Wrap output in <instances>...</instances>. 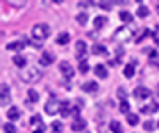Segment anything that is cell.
I'll use <instances>...</instances> for the list:
<instances>
[{
	"label": "cell",
	"instance_id": "6da1fadb",
	"mask_svg": "<svg viewBox=\"0 0 159 133\" xmlns=\"http://www.w3.org/2000/svg\"><path fill=\"white\" fill-rule=\"evenodd\" d=\"M42 77H43L42 72H40L37 67H27V68H23V70L20 72V78H22L25 83H35Z\"/></svg>",
	"mask_w": 159,
	"mask_h": 133
},
{
	"label": "cell",
	"instance_id": "7a4b0ae2",
	"mask_svg": "<svg viewBox=\"0 0 159 133\" xmlns=\"http://www.w3.org/2000/svg\"><path fill=\"white\" fill-rule=\"evenodd\" d=\"M32 35L37 42H42L50 35V27L47 23H37V25L32 28Z\"/></svg>",
	"mask_w": 159,
	"mask_h": 133
},
{
	"label": "cell",
	"instance_id": "3957f363",
	"mask_svg": "<svg viewBox=\"0 0 159 133\" xmlns=\"http://www.w3.org/2000/svg\"><path fill=\"white\" fill-rule=\"evenodd\" d=\"M131 37H133V30L128 28V27H119L113 35L114 40H119V42H128Z\"/></svg>",
	"mask_w": 159,
	"mask_h": 133
},
{
	"label": "cell",
	"instance_id": "277c9868",
	"mask_svg": "<svg viewBox=\"0 0 159 133\" xmlns=\"http://www.w3.org/2000/svg\"><path fill=\"white\" fill-rule=\"evenodd\" d=\"M60 105H61V102H58L57 98H50L48 103L45 105V112L48 113V115H55V113H58L60 112Z\"/></svg>",
	"mask_w": 159,
	"mask_h": 133
},
{
	"label": "cell",
	"instance_id": "5b68a950",
	"mask_svg": "<svg viewBox=\"0 0 159 133\" xmlns=\"http://www.w3.org/2000/svg\"><path fill=\"white\" fill-rule=\"evenodd\" d=\"M8 102H10V88L8 85L2 83L0 85V105H7Z\"/></svg>",
	"mask_w": 159,
	"mask_h": 133
},
{
	"label": "cell",
	"instance_id": "8992f818",
	"mask_svg": "<svg viewBox=\"0 0 159 133\" xmlns=\"http://www.w3.org/2000/svg\"><path fill=\"white\" fill-rule=\"evenodd\" d=\"M134 97L139 98V100H143V98H149L151 97V90L146 87H138V88H134Z\"/></svg>",
	"mask_w": 159,
	"mask_h": 133
},
{
	"label": "cell",
	"instance_id": "52a82bcc",
	"mask_svg": "<svg viewBox=\"0 0 159 133\" xmlns=\"http://www.w3.org/2000/svg\"><path fill=\"white\" fill-rule=\"evenodd\" d=\"M60 72H61L66 78H71L75 75V70L71 68V65H70L68 62H61V63H60Z\"/></svg>",
	"mask_w": 159,
	"mask_h": 133
},
{
	"label": "cell",
	"instance_id": "ba28073f",
	"mask_svg": "<svg viewBox=\"0 0 159 133\" xmlns=\"http://www.w3.org/2000/svg\"><path fill=\"white\" fill-rule=\"evenodd\" d=\"M159 108V103L157 102H151L149 105H144L141 108V113H144V115H152V113H156Z\"/></svg>",
	"mask_w": 159,
	"mask_h": 133
},
{
	"label": "cell",
	"instance_id": "9c48e42d",
	"mask_svg": "<svg viewBox=\"0 0 159 133\" xmlns=\"http://www.w3.org/2000/svg\"><path fill=\"white\" fill-rule=\"evenodd\" d=\"M53 60H55V55H52L50 52H43L40 55V65H50V63H53Z\"/></svg>",
	"mask_w": 159,
	"mask_h": 133
},
{
	"label": "cell",
	"instance_id": "30bf717a",
	"mask_svg": "<svg viewBox=\"0 0 159 133\" xmlns=\"http://www.w3.org/2000/svg\"><path fill=\"white\" fill-rule=\"evenodd\" d=\"M94 73H96V77H99V78H106V77H108L106 67L101 65V63H98V65L94 67Z\"/></svg>",
	"mask_w": 159,
	"mask_h": 133
},
{
	"label": "cell",
	"instance_id": "8fae6325",
	"mask_svg": "<svg viewBox=\"0 0 159 133\" xmlns=\"http://www.w3.org/2000/svg\"><path fill=\"white\" fill-rule=\"evenodd\" d=\"M106 22H108L106 15H98L93 20V25H94V28H103V25H106Z\"/></svg>",
	"mask_w": 159,
	"mask_h": 133
},
{
	"label": "cell",
	"instance_id": "7c38bea8",
	"mask_svg": "<svg viewBox=\"0 0 159 133\" xmlns=\"http://www.w3.org/2000/svg\"><path fill=\"white\" fill-rule=\"evenodd\" d=\"M86 126V121L83 120V118H76L73 123H71V128L75 131H80V130H83V128Z\"/></svg>",
	"mask_w": 159,
	"mask_h": 133
},
{
	"label": "cell",
	"instance_id": "4fadbf2b",
	"mask_svg": "<svg viewBox=\"0 0 159 133\" xmlns=\"http://www.w3.org/2000/svg\"><path fill=\"white\" fill-rule=\"evenodd\" d=\"M76 53H78V60L84 55V53H86V43H84L83 40L76 42Z\"/></svg>",
	"mask_w": 159,
	"mask_h": 133
},
{
	"label": "cell",
	"instance_id": "5bb4252c",
	"mask_svg": "<svg viewBox=\"0 0 159 133\" xmlns=\"http://www.w3.org/2000/svg\"><path fill=\"white\" fill-rule=\"evenodd\" d=\"M27 47V42H13L7 45V50H23Z\"/></svg>",
	"mask_w": 159,
	"mask_h": 133
},
{
	"label": "cell",
	"instance_id": "9a60e30c",
	"mask_svg": "<svg viewBox=\"0 0 159 133\" xmlns=\"http://www.w3.org/2000/svg\"><path fill=\"white\" fill-rule=\"evenodd\" d=\"M13 63L18 68H22V70L27 67V60H25V57H22V55H13Z\"/></svg>",
	"mask_w": 159,
	"mask_h": 133
},
{
	"label": "cell",
	"instance_id": "2e32d148",
	"mask_svg": "<svg viewBox=\"0 0 159 133\" xmlns=\"http://www.w3.org/2000/svg\"><path fill=\"white\" fill-rule=\"evenodd\" d=\"M7 116H8V120H18V118H20V110L17 107H12L7 112Z\"/></svg>",
	"mask_w": 159,
	"mask_h": 133
},
{
	"label": "cell",
	"instance_id": "e0dca14e",
	"mask_svg": "<svg viewBox=\"0 0 159 133\" xmlns=\"http://www.w3.org/2000/svg\"><path fill=\"white\" fill-rule=\"evenodd\" d=\"M91 52H93V55H106V47H103V45H99V43H96V45H93Z\"/></svg>",
	"mask_w": 159,
	"mask_h": 133
},
{
	"label": "cell",
	"instance_id": "ac0fdd59",
	"mask_svg": "<svg viewBox=\"0 0 159 133\" xmlns=\"http://www.w3.org/2000/svg\"><path fill=\"white\" fill-rule=\"evenodd\" d=\"M81 88L84 92H96L98 90V83L96 82H86V83H83Z\"/></svg>",
	"mask_w": 159,
	"mask_h": 133
},
{
	"label": "cell",
	"instance_id": "d6986e66",
	"mask_svg": "<svg viewBox=\"0 0 159 133\" xmlns=\"http://www.w3.org/2000/svg\"><path fill=\"white\" fill-rule=\"evenodd\" d=\"M57 42L60 43V45H66V43L70 42V33L61 32V33H60V35L57 37Z\"/></svg>",
	"mask_w": 159,
	"mask_h": 133
},
{
	"label": "cell",
	"instance_id": "ffe728a7",
	"mask_svg": "<svg viewBox=\"0 0 159 133\" xmlns=\"http://www.w3.org/2000/svg\"><path fill=\"white\" fill-rule=\"evenodd\" d=\"M109 128H111V131H113V133H123V126H121V123L116 121V120L109 121Z\"/></svg>",
	"mask_w": 159,
	"mask_h": 133
},
{
	"label": "cell",
	"instance_id": "44dd1931",
	"mask_svg": "<svg viewBox=\"0 0 159 133\" xmlns=\"http://www.w3.org/2000/svg\"><path fill=\"white\" fill-rule=\"evenodd\" d=\"M70 102H61V105H60V113H61L63 116H68L70 115Z\"/></svg>",
	"mask_w": 159,
	"mask_h": 133
},
{
	"label": "cell",
	"instance_id": "7402d4cb",
	"mask_svg": "<svg viewBox=\"0 0 159 133\" xmlns=\"http://www.w3.org/2000/svg\"><path fill=\"white\" fill-rule=\"evenodd\" d=\"M123 73H124V77H126V78H131L134 75V65H133V63H128V65L124 67Z\"/></svg>",
	"mask_w": 159,
	"mask_h": 133
},
{
	"label": "cell",
	"instance_id": "603a6c76",
	"mask_svg": "<svg viewBox=\"0 0 159 133\" xmlns=\"http://www.w3.org/2000/svg\"><path fill=\"white\" fill-rule=\"evenodd\" d=\"M128 123L131 126H136L138 123H139V116L134 115V113H128Z\"/></svg>",
	"mask_w": 159,
	"mask_h": 133
},
{
	"label": "cell",
	"instance_id": "cb8c5ba5",
	"mask_svg": "<svg viewBox=\"0 0 159 133\" xmlns=\"http://www.w3.org/2000/svg\"><path fill=\"white\" fill-rule=\"evenodd\" d=\"M138 15L141 17V18H144V17H148L149 15V8L148 7H144V5H139V8H138Z\"/></svg>",
	"mask_w": 159,
	"mask_h": 133
},
{
	"label": "cell",
	"instance_id": "d4e9b609",
	"mask_svg": "<svg viewBox=\"0 0 159 133\" xmlns=\"http://www.w3.org/2000/svg\"><path fill=\"white\" fill-rule=\"evenodd\" d=\"M119 18H121L123 22H131V20H133V15H131L129 12L123 10V12H119Z\"/></svg>",
	"mask_w": 159,
	"mask_h": 133
},
{
	"label": "cell",
	"instance_id": "484cf974",
	"mask_svg": "<svg viewBox=\"0 0 159 133\" xmlns=\"http://www.w3.org/2000/svg\"><path fill=\"white\" fill-rule=\"evenodd\" d=\"M27 95H28V100L32 102V103L38 102V93L35 92V90H28V93H27Z\"/></svg>",
	"mask_w": 159,
	"mask_h": 133
},
{
	"label": "cell",
	"instance_id": "4316f807",
	"mask_svg": "<svg viewBox=\"0 0 159 133\" xmlns=\"http://www.w3.org/2000/svg\"><path fill=\"white\" fill-rule=\"evenodd\" d=\"M52 130H53V133H60L63 130V125H61V121H53L52 123Z\"/></svg>",
	"mask_w": 159,
	"mask_h": 133
},
{
	"label": "cell",
	"instance_id": "83f0119b",
	"mask_svg": "<svg viewBox=\"0 0 159 133\" xmlns=\"http://www.w3.org/2000/svg\"><path fill=\"white\" fill-rule=\"evenodd\" d=\"M119 112L121 113H129V103L126 100H123L121 103H119Z\"/></svg>",
	"mask_w": 159,
	"mask_h": 133
},
{
	"label": "cell",
	"instance_id": "f1b7e54d",
	"mask_svg": "<svg viewBox=\"0 0 159 133\" xmlns=\"http://www.w3.org/2000/svg\"><path fill=\"white\" fill-rule=\"evenodd\" d=\"M3 131L5 133H17V128H15L12 123H5V125H3Z\"/></svg>",
	"mask_w": 159,
	"mask_h": 133
},
{
	"label": "cell",
	"instance_id": "f546056e",
	"mask_svg": "<svg viewBox=\"0 0 159 133\" xmlns=\"http://www.w3.org/2000/svg\"><path fill=\"white\" fill-rule=\"evenodd\" d=\"M76 22L81 23V25H84V23L88 22V15H86V13H80V15L76 17Z\"/></svg>",
	"mask_w": 159,
	"mask_h": 133
},
{
	"label": "cell",
	"instance_id": "4dcf8cb0",
	"mask_svg": "<svg viewBox=\"0 0 159 133\" xmlns=\"http://www.w3.org/2000/svg\"><path fill=\"white\" fill-rule=\"evenodd\" d=\"M38 123H42V116H40V115H33V116H32V120H30V125L37 126Z\"/></svg>",
	"mask_w": 159,
	"mask_h": 133
},
{
	"label": "cell",
	"instance_id": "1f68e13d",
	"mask_svg": "<svg viewBox=\"0 0 159 133\" xmlns=\"http://www.w3.org/2000/svg\"><path fill=\"white\" fill-rule=\"evenodd\" d=\"M88 62L86 60H81V62H80V72H81V73H86L88 72Z\"/></svg>",
	"mask_w": 159,
	"mask_h": 133
},
{
	"label": "cell",
	"instance_id": "d6a6232c",
	"mask_svg": "<svg viewBox=\"0 0 159 133\" xmlns=\"http://www.w3.org/2000/svg\"><path fill=\"white\" fill-rule=\"evenodd\" d=\"M33 133H45V125H43V121H42V123H38L37 128L33 130Z\"/></svg>",
	"mask_w": 159,
	"mask_h": 133
},
{
	"label": "cell",
	"instance_id": "836d02e7",
	"mask_svg": "<svg viewBox=\"0 0 159 133\" xmlns=\"http://www.w3.org/2000/svg\"><path fill=\"white\" fill-rule=\"evenodd\" d=\"M152 128H154V121H152V120H148L146 123H144V130H149V131H151Z\"/></svg>",
	"mask_w": 159,
	"mask_h": 133
},
{
	"label": "cell",
	"instance_id": "e575fe53",
	"mask_svg": "<svg viewBox=\"0 0 159 133\" xmlns=\"http://www.w3.org/2000/svg\"><path fill=\"white\" fill-rule=\"evenodd\" d=\"M118 95L121 97V98H124V97H126V90H124V88H119V90H118Z\"/></svg>",
	"mask_w": 159,
	"mask_h": 133
},
{
	"label": "cell",
	"instance_id": "d590c367",
	"mask_svg": "<svg viewBox=\"0 0 159 133\" xmlns=\"http://www.w3.org/2000/svg\"><path fill=\"white\" fill-rule=\"evenodd\" d=\"M156 10H157V13H159V5H157V8H156Z\"/></svg>",
	"mask_w": 159,
	"mask_h": 133
},
{
	"label": "cell",
	"instance_id": "8d00e7d4",
	"mask_svg": "<svg viewBox=\"0 0 159 133\" xmlns=\"http://www.w3.org/2000/svg\"><path fill=\"white\" fill-rule=\"evenodd\" d=\"M157 125H159V123H157Z\"/></svg>",
	"mask_w": 159,
	"mask_h": 133
}]
</instances>
